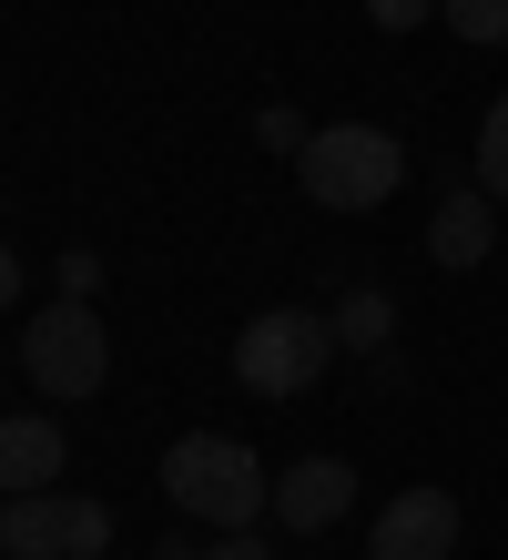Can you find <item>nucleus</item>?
<instances>
[{
  "label": "nucleus",
  "mask_w": 508,
  "mask_h": 560,
  "mask_svg": "<svg viewBox=\"0 0 508 560\" xmlns=\"http://www.w3.org/2000/svg\"><path fill=\"white\" fill-rule=\"evenodd\" d=\"M163 500L203 530H255L264 510H275V479H264V458L245 439H224V428H193V439L163 448Z\"/></svg>",
  "instance_id": "obj_1"
},
{
  "label": "nucleus",
  "mask_w": 508,
  "mask_h": 560,
  "mask_svg": "<svg viewBox=\"0 0 508 560\" xmlns=\"http://www.w3.org/2000/svg\"><path fill=\"white\" fill-rule=\"evenodd\" d=\"M295 184H305V205H326V214H366V205H387L406 184V143L387 122H326V133L295 153Z\"/></svg>",
  "instance_id": "obj_2"
},
{
  "label": "nucleus",
  "mask_w": 508,
  "mask_h": 560,
  "mask_svg": "<svg viewBox=\"0 0 508 560\" xmlns=\"http://www.w3.org/2000/svg\"><path fill=\"white\" fill-rule=\"evenodd\" d=\"M326 357H335V316H316V306H264L234 326V377L255 398H305L326 377Z\"/></svg>",
  "instance_id": "obj_3"
},
{
  "label": "nucleus",
  "mask_w": 508,
  "mask_h": 560,
  "mask_svg": "<svg viewBox=\"0 0 508 560\" xmlns=\"http://www.w3.org/2000/svg\"><path fill=\"white\" fill-rule=\"evenodd\" d=\"M21 377L42 398H92L113 377V326L92 316V295H61V306H42L21 326Z\"/></svg>",
  "instance_id": "obj_4"
},
{
  "label": "nucleus",
  "mask_w": 508,
  "mask_h": 560,
  "mask_svg": "<svg viewBox=\"0 0 508 560\" xmlns=\"http://www.w3.org/2000/svg\"><path fill=\"white\" fill-rule=\"evenodd\" d=\"M113 550V510L82 489H21L0 500V560H102Z\"/></svg>",
  "instance_id": "obj_5"
},
{
  "label": "nucleus",
  "mask_w": 508,
  "mask_h": 560,
  "mask_svg": "<svg viewBox=\"0 0 508 560\" xmlns=\"http://www.w3.org/2000/svg\"><path fill=\"white\" fill-rule=\"evenodd\" d=\"M458 550V500L448 489H397L366 520V560H448Z\"/></svg>",
  "instance_id": "obj_6"
},
{
  "label": "nucleus",
  "mask_w": 508,
  "mask_h": 560,
  "mask_svg": "<svg viewBox=\"0 0 508 560\" xmlns=\"http://www.w3.org/2000/svg\"><path fill=\"white\" fill-rule=\"evenodd\" d=\"M346 510H356V469L346 458H295V469L275 479V520L285 530H335Z\"/></svg>",
  "instance_id": "obj_7"
},
{
  "label": "nucleus",
  "mask_w": 508,
  "mask_h": 560,
  "mask_svg": "<svg viewBox=\"0 0 508 560\" xmlns=\"http://www.w3.org/2000/svg\"><path fill=\"white\" fill-rule=\"evenodd\" d=\"M488 205H498L488 184H458V194H437V214H427V255H437V266H448V276H468V266H479V255L498 245Z\"/></svg>",
  "instance_id": "obj_8"
},
{
  "label": "nucleus",
  "mask_w": 508,
  "mask_h": 560,
  "mask_svg": "<svg viewBox=\"0 0 508 560\" xmlns=\"http://www.w3.org/2000/svg\"><path fill=\"white\" fill-rule=\"evenodd\" d=\"M61 458H72V439H61L51 418H0V500H21V489H61Z\"/></svg>",
  "instance_id": "obj_9"
},
{
  "label": "nucleus",
  "mask_w": 508,
  "mask_h": 560,
  "mask_svg": "<svg viewBox=\"0 0 508 560\" xmlns=\"http://www.w3.org/2000/svg\"><path fill=\"white\" fill-rule=\"evenodd\" d=\"M437 21L458 42H479V51H508V0H437Z\"/></svg>",
  "instance_id": "obj_10"
},
{
  "label": "nucleus",
  "mask_w": 508,
  "mask_h": 560,
  "mask_svg": "<svg viewBox=\"0 0 508 560\" xmlns=\"http://www.w3.org/2000/svg\"><path fill=\"white\" fill-rule=\"evenodd\" d=\"M387 326H397V306L366 285V295H346V306H335V347H387Z\"/></svg>",
  "instance_id": "obj_11"
},
{
  "label": "nucleus",
  "mask_w": 508,
  "mask_h": 560,
  "mask_svg": "<svg viewBox=\"0 0 508 560\" xmlns=\"http://www.w3.org/2000/svg\"><path fill=\"white\" fill-rule=\"evenodd\" d=\"M479 184L508 205V92H498V103H488V122H479Z\"/></svg>",
  "instance_id": "obj_12"
},
{
  "label": "nucleus",
  "mask_w": 508,
  "mask_h": 560,
  "mask_svg": "<svg viewBox=\"0 0 508 560\" xmlns=\"http://www.w3.org/2000/svg\"><path fill=\"white\" fill-rule=\"evenodd\" d=\"M255 133H264V143H275V153H305V143H316V133H305V122H295L285 103H275V113H264V122H255Z\"/></svg>",
  "instance_id": "obj_13"
},
{
  "label": "nucleus",
  "mask_w": 508,
  "mask_h": 560,
  "mask_svg": "<svg viewBox=\"0 0 508 560\" xmlns=\"http://www.w3.org/2000/svg\"><path fill=\"white\" fill-rule=\"evenodd\" d=\"M366 11H377V31H417L437 0H366Z\"/></svg>",
  "instance_id": "obj_14"
},
{
  "label": "nucleus",
  "mask_w": 508,
  "mask_h": 560,
  "mask_svg": "<svg viewBox=\"0 0 508 560\" xmlns=\"http://www.w3.org/2000/svg\"><path fill=\"white\" fill-rule=\"evenodd\" d=\"M203 560H275V550H264L255 530H224V540H214V550H203Z\"/></svg>",
  "instance_id": "obj_15"
},
{
  "label": "nucleus",
  "mask_w": 508,
  "mask_h": 560,
  "mask_svg": "<svg viewBox=\"0 0 508 560\" xmlns=\"http://www.w3.org/2000/svg\"><path fill=\"white\" fill-rule=\"evenodd\" d=\"M11 306H21V255L0 245V316H11Z\"/></svg>",
  "instance_id": "obj_16"
}]
</instances>
